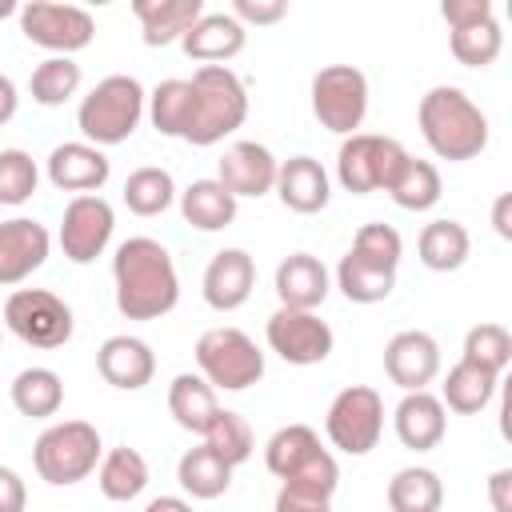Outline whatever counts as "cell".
<instances>
[{
    "label": "cell",
    "instance_id": "cell-1",
    "mask_svg": "<svg viewBox=\"0 0 512 512\" xmlns=\"http://www.w3.org/2000/svg\"><path fill=\"white\" fill-rule=\"evenodd\" d=\"M116 308L128 320H160L180 300V280L168 248L152 236H132L112 256Z\"/></svg>",
    "mask_w": 512,
    "mask_h": 512
},
{
    "label": "cell",
    "instance_id": "cell-2",
    "mask_svg": "<svg viewBox=\"0 0 512 512\" xmlns=\"http://www.w3.org/2000/svg\"><path fill=\"white\" fill-rule=\"evenodd\" d=\"M420 132L440 160H472L488 144V116L472 104L468 92L440 84L420 96Z\"/></svg>",
    "mask_w": 512,
    "mask_h": 512
},
{
    "label": "cell",
    "instance_id": "cell-3",
    "mask_svg": "<svg viewBox=\"0 0 512 512\" xmlns=\"http://www.w3.org/2000/svg\"><path fill=\"white\" fill-rule=\"evenodd\" d=\"M192 108H188V128L180 140L208 148L216 140H224L228 132H236L248 116V92L240 84V76L224 64H200L192 72Z\"/></svg>",
    "mask_w": 512,
    "mask_h": 512
},
{
    "label": "cell",
    "instance_id": "cell-4",
    "mask_svg": "<svg viewBox=\"0 0 512 512\" xmlns=\"http://www.w3.org/2000/svg\"><path fill=\"white\" fill-rule=\"evenodd\" d=\"M144 88L136 76H104L76 108V124L80 132L96 144V148H112V144H124L140 116H144Z\"/></svg>",
    "mask_w": 512,
    "mask_h": 512
},
{
    "label": "cell",
    "instance_id": "cell-5",
    "mask_svg": "<svg viewBox=\"0 0 512 512\" xmlns=\"http://www.w3.org/2000/svg\"><path fill=\"white\" fill-rule=\"evenodd\" d=\"M32 464H36L40 480H48L56 488L80 484L100 464V432L88 420L52 424V428L40 432V440L32 448Z\"/></svg>",
    "mask_w": 512,
    "mask_h": 512
},
{
    "label": "cell",
    "instance_id": "cell-6",
    "mask_svg": "<svg viewBox=\"0 0 512 512\" xmlns=\"http://www.w3.org/2000/svg\"><path fill=\"white\" fill-rule=\"evenodd\" d=\"M196 364L200 376L224 392H244L264 376V352L240 328H208L196 340Z\"/></svg>",
    "mask_w": 512,
    "mask_h": 512
},
{
    "label": "cell",
    "instance_id": "cell-7",
    "mask_svg": "<svg viewBox=\"0 0 512 512\" xmlns=\"http://www.w3.org/2000/svg\"><path fill=\"white\" fill-rule=\"evenodd\" d=\"M404 160H408V152H404L400 140L372 136V132H352L336 152V176L352 196H368V192L388 188Z\"/></svg>",
    "mask_w": 512,
    "mask_h": 512
},
{
    "label": "cell",
    "instance_id": "cell-8",
    "mask_svg": "<svg viewBox=\"0 0 512 512\" xmlns=\"http://www.w3.org/2000/svg\"><path fill=\"white\" fill-rule=\"evenodd\" d=\"M368 112V80L352 64H328L312 76V116L336 136H352Z\"/></svg>",
    "mask_w": 512,
    "mask_h": 512
},
{
    "label": "cell",
    "instance_id": "cell-9",
    "mask_svg": "<svg viewBox=\"0 0 512 512\" xmlns=\"http://www.w3.org/2000/svg\"><path fill=\"white\" fill-rule=\"evenodd\" d=\"M324 432H328L332 448H340L348 456L372 452L380 432H384V400H380V392L368 388V384H352V388L336 392V400L328 404V416H324Z\"/></svg>",
    "mask_w": 512,
    "mask_h": 512
},
{
    "label": "cell",
    "instance_id": "cell-10",
    "mask_svg": "<svg viewBox=\"0 0 512 512\" xmlns=\"http://www.w3.org/2000/svg\"><path fill=\"white\" fill-rule=\"evenodd\" d=\"M4 324L32 348H60L72 340V308L48 288H20L4 304Z\"/></svg>",
    "mask_w": 512,
    "mask_h": 512
},
{
    "label": "cell",
    "instance_id": "cell-11",
    "mask_svg": "<svg viewBox=\"0 0 512 512\" xmlns=\"http://www.w3.org/2000/svg\"><path fill=\"white\" fill-rule=\"evenodd\" d=\"M20 28L32 44L56 52V56H68V52H80L92 44L96 36V20L76 8V4H52V0H32L20 8Z\"/></svg>",
    "mask_w": 512,
    "mask_h": 512
},
{
    "label": "cell",
    "instance_id": "cell-12",
    "mask_svg": "<svg viewBox=\"0 0 512 512\" xmlns=\"http://www.w3.org/2000/svg\"><path fill=\"white\" fill-rule=\"evenodd\" d=\"M112 228H116V216L104 196H76L68 200L60 220V248L72 264H92L108 248Z\"/></svg>",
    "mask_w": 512,
    "mask_h": 512
},
{
    "label": "cell",
    "instance_id": "cell-13",
    "mask_svg": "<svg viewBox=\"0 0 512 512\" xmlns=\"http://www.w3.org/2000/svg\"><path fill=\"white\" fill-rule=\"evenodd\" d=\"M268 348L288 364H320L332 352V328L316 312L276 308L268 316Z\"/></svg>",
    "mask_w": 512,
    "mask_h": 512
},
{
    "label": "cell",
    "instance_id": "cell-14",
    "mask_svg": "<svg viewBox=\"0 0 512 512\" xmlns=\"http://www.w3.org/2000/svg\"><path fill=\"white\" fill-rule=\"evenodd\" d=\"M384 372L404 392H424L440 372V344L420 328L396 332L384 348Z\"/></svg>",
    "mask_w": 512,
    "mask_h": 512
},
{
    "label": "cell",
    "instance_id": "cell-15",
    "mask_svg": "<svg viewBox=\"0 0 512 512\" xmlns=\"http://www.w3.org/2000/svg\"><path fill=\"white\" fill-rule=\"evenodd\" d=\"M276 156L264 148V144H256V140H236L224 156H220V172H216V180H220V188L228 192V196H264V192H272L276 188Z\"/></svg>",
    "mask_w": 512,
    "mask_h": 512
},
{
    "label": "cell",
    "instance_id": "cell-16",
    "mask_svg": "<svg viewBox=\"0 0 512 512\" xmlns=\"http://www.w3.org/2000/svg\"><path fill=\"white\" fill-rule=\"evenodd\" d=\"M48 228L28 220V216H12L0 224V284H20L28 280L44 260H48Z\"/></svg>",
    "mask_w": 512,
    "mask_h": 512
},
{
    "label": "cell",
    "instance_id": "cell-17",
    "mask_svg": "<svg viewBox=\"0 0 512 512\" xmlns=\"http://www.w3.org/2000/svg\"><path fill=\"white\" fill-rule=\"evenodd\" d=\"M252 284H256V264L244 248H224L204 268V300L216 312L240 308L252 296Z\"/></svg>",
    "mask_w": 512,
    "mask_h": 512
},
{
    "label": "cell",
    "instance_id": "cell-18",
    "mask_svg": "<svg viewBox=\"0 0 512 512\" xmlns=\"http://www.w3.org/2000/svg\"><path fill=\"white\" fill-rule=\"evenodd\" d=\"M108 172H112V164H108V156L96 144L68 140V144H56L52 156H48V180L60 192L92 196V188H100L108 180Z\"/></svg>",
    "mask_w": 512,
    "mask_h": 512
},
{
    "label": "cell",
    "instance_id": "cell-19",
    "mask_svg": "<svg viewBox=\"0 0 512 512\" xmlns=\"http://www.w3.org/2000/svg\"><path fill=\"white\" fill-rule=\"evenodd\" d=\"M96 372L124 392H136L152 380L156 372V356L140 336H108L96 352Z\"/></svg>",
    "mask_w": 512,
    "mask_h": 512
},
{
    "label": "cell",
    "instance_id": "cell-20",
    "mask_svg": "<svg viewBox=\"0 0 512 512\" xmlns=\"http://www.w3.org/2000/svg\"><path fill=\"white\" fill-rule=\"evenodd\" d=\"M276 296H280V308L316 312L328 296V268L308 252H292L276 268Z\"/></svg>",
    "mask_w": 512,
    "mask_h": 512
},
{
    "label": "cell",
    "instance_id": "cell-21",
    "mask_svg": "<svg viewBox=\"0 0 512 512\" xmlns=\"http://www.w3.org/2000/svg\"><path fill=\"white\" fill-rule=\"evenodd\" d=\"M244 24L232 12H204L180 40V48L200 64H224L244 48Z\"/></svg>",
    "mask_w": 512,
    "mask_h": 512
},
{
    "label": "cell",
    "instance_id": "cell-22",
    "mask_svg": "<svg viewBox=\"0 0 512 512\" xmlns=\"http://www.w3.org/2000/svg\"><path fill=\"white\" fill-rule=\"evenodd\" d=\"M276 196L284 208L312 216L328 204V172L312 156H292L276 168Z\"/></svg>",
    "mask_w": 512,
    "mask_h": 512
},
{
    "label": "cell",
    "instance_id": "cell-23",
    "mask_svg": "<svg viewBox=\"0 0 512 512\" xmlns=\"http://www.w3.org/2000/svg\"><path fill=\"white\" fill-rule=\"evenodd\" d=\"M396 436L404 448L412 452H428L444 440V404L440 396H432L428 388L424 392H404V400L396 404Z\"/></svg>",
    "mask_w": 512,
    "mask_h": 512
},
{
    "label": "cell",
    "instance_id": "cell-24",
    "mask_svg": "<svg viewBox=\"0 0 512 512\" xmlns=\"http://www.w3.org/2000/svg\"><path fill=\"white\" fill-rule=\"evenodd\" d=\"M144 44L148 48H164L172 40H184V32L204 16L200 0H136L132 4Z\"/></svg>",
    "mask_w": 512,
    "mask_h": 512
},
{
    "label": "cell",
    "instance_id": "cell-25",
    "mask_svg": "<svg viewBox=\"0 0 512 512\" xmlns=\"http://www.w3.org/2000/svg\"><path fill=\"white\" fill-rule=\"evenodd\" d=\"M168 412H172V420H176L184 432L204 436L208 424L216 420L220 404H216V392H212V384H208L204 376L180 372V376L172 380V388H168Z\"/></svg>",
    "mask_w": 512,
    "mask_h": 512
},
{
    "label": "cell",
    "instance_id": "cell-26",
    "mask_svg": "<svg viewBox=\"0 0 512 512\" xmlns=\"http://www.w3.org/2000/svg\"><path fill=\"white\" fill-rule=\"evenodd\" d=\"M180 212L200 232H220L236 220V196L220 188V180H192L180 192Z\"/></svg>",
    "mask_w": 512,
    "mask_h": 512
},
{
    "label": "cell",
    "instance_id": "cell-27",
    "mask_svg": "<svg viewBox=\"0 0 512 512\" xmlns=\"http://www.w3.org/2000/svg\"><path fill=\"white\" fill-rule=\"evenodd\" d=\"M320 452H324V448H320V436H316L308 424H288V428L272 432V440L264 444V464H268L272 476L288 480V476H296L304 464H312Z\"/></svg>",
    "mask_w": 512,
    "mask_h": 512
},
{
    "label": "cell",
    "instance_id": "cell-28",
    "mask_svg": "<svg viewBox=\"0 0 512 512\" xmlns=\"http://www.w3.org/2000/svg\"><path fill=\"white\" fill-rule=\"evenodd\" d=\"M176 480H180V488H184L188 496H196V500H216V496L228 492L232 468H228L208 444H200V448H188V452L180 456Z\"/></svg>",
    "mask_w": 512,
    "mask_h": 512
},
{
    "label": "cell",
    "instance_id": "cell-29",
    "mask_svg": "<svg viewBox=\"0 0 512 512\" xmlns=\"http://www.w3.org/2000/svg\"><path fill=\"white\" fill-rule=\"evenodd\" d=\"M468 248H472V240H468L464 224H456V220H432V224H424V232L416 240L420 264L432 272H456L468 260Z\"/></svg>",
    "mask_w": 512,
    "mask_h": 512
},
{
    "label": "cell",
    "instance_id": "cell-30",
    "mask_svg": "<svg viewBox=\"0 0 512 512\" xmlns=\"http://www.w3.org/2000/svg\"><path fill=\"white\" fill-rule=\"evenodd\" d=\"M336 284L352 304H380L396 288V268H384V264H372V260L348 252L336 268Z\"/></svg>",
    "mask_w": 512,
    "mask_h": 512
},
{
    "label": "cell",
    "instance_id": "cell-31",
    "mask_svg": "<svg viewBox=\"0 0 512 512\" xmlns=\"http://www.w3.org/2000/svg\"><path fill=\"white\" fill-rule=\"evenodd\" d=\"M496 380H500L496 372L460 360V364L448 372V380H444V396H440V404H448V408L460 412V416H472V412L488 408V400L496 396Z\"/></svg>",
    "mask_w": 512,
    "mask_h": 512
},
{
    "label": "cell",
    "instance_id": "cell-32",
    "mask_svg": "<svg viewBox=\"0 0 512 512\" xmlns=\"http://www.w3.org/2000/svg\"><path fill=\"white\" fill-rule=\"evenodd\" d=\"M12 404L20 416H32V420L56 416L64 404V384L52 368H24L12 380Z\"/></svg>",
    "mask_w": 512,
    "mask_h": 512
},
{
    "label": "cell",
    "instance_id": "cell-33",
    "mask_svg": "<svg viewBox=\"0 0 512 512\" xmlns=\"http://www.w3.org/2000/svg\"><path fill=\"white\" fill-rule=\"evenodd\" d=\"M444 484L432 468H400L388 480V508L392 512H440Z\"/></svg>",
    "mask_w": 512,
    "mask_h": 512
},
{
    "label": "cell",
    "instance_id": "cell-34",
    "mask_svg": "<svg viewBox=\"0 0 512 512\" xmlns=\"http://www.w3.org/2000/svg\"><path fill=\"white\" fill-rule=\"evenodd\" d=\"M148 488V460L136 452V448H112L104 460H100V492L108 500H136L140 492Z\"/></svg>",
    "mask_w": 512,
    "mask_h": 512
},
{
    "label": "cell",
    "instance_id": "cell-35",
    "mask_svg": "<svg viewBox=\"0 0 512 512\" xmlns=\"http://www.w3.org/2000/svg\"><path fill=\"white\" fill-rule=\"evenodd\" d=\"M384 192H388L400 208H408V212H424V208H432V204L440 200V172H436L428 160L408 156Z\"/></svg>",
    "mask_w": 512,
    "mask_h": 512
},
{
    "label": "cell",
    "instance_id": "cell-36",
    "mask_svg": "<svg viewBox=\"0 0 512 512\" xmlns=\"http://www.w3.org/2000/svg\"><path fill=\"white\" fill-rule=\"evenodd\" d=\"M28 88H32V100H36V104L60 108V104L72 100L76 88H80V64H76L72 56H48L44 64H36Z\"/></svg>",
    "mask_w": 512,
    "mask_h": 512
},
{
    "label": "cell",
    "instance_id": "cell-37",
    "mask_svg": "<svg viewBox=\"0 0 512 512\" xmlns=\"http://www.w3.org/2000/svg\"><path fill=\"white\" fill-rule=\"evenodd\" d=\"M176 200V184L164 168H136L128 180H124V204L128 212L136 216H160L168 204Z\"/></svg>",
    "mask_w": 512,
    "mask_h": 512
},
{
    "label": "cell",
    "instance_id": "cell-38",
    "mask_svg": "<svg viewBox=\"0 0 512 512\" xmlns=\"http://www.w3.org/2000/svg\"><path fill=\"white\" fill-rule=\"evenodd\" d=\"M204 444H208V448H212L228 468L244 464V460L252 456V448H256L248 420H244L240 412H228V408H220V412H216V420H212V424H208V432H204Z\"/></svg>",
    "mask_w": 512,
    "mask_h": 512
},
{
    "label": "cell",
    "instance_id": "cell-39",
    "mask_svg": "<svg viewBox=\"0 0 512 512\" xmlns=\"http://www.w3.org/2000/svg\"><path fill=\"white\" fill-rule=\"evenodd\" d=\"M188 108H192V84L188 80H164L148 96V116H152L160 136H184Z\"/></svg>",
    "mask_w": 512,
    "mask_h": 512
},
{
    "label": "cell",
    "instance_id": "cell-40",
    "mask_svg": "<svg viewBox=\"0 0 512 512\" xmlns=\"http://www.w3.org/2000/svg\"><path fill=\"white\" fill-rule=\"evenodd\" d=\"M500 44H504V36L492 16L480 24H468V28H452V56L464 68H488L500 56Z\"/></svg>",
    "mask_w": 512,
    "mask_h": 512
},
{
    "label": "cell",
    "instance_id": "cell-41",
    "mask_svg": "<svg viewBox=\"0 0 512 512\" xmlns=\"http://www.w3.org/2000/svg\"><path fill=\"white\" fill-rule=\"evenodd\" d=\"M460 360L480 364V368H488V372L500 376L508 368V360H512V336H508V328H500V324H476V328H468L464 356Z\"/></svg>",
    "mask_w": 512,
    "mask_h": 512
},
{
    "label": "cell",
    "instance_id": "cell-42",
    "mask_svg": "<svg viewBox=\"0 0 512 512\" xmlns=\"http://www.w3.org/2000/svg\"><path fill=\"white\" fill-rule=\"evenodd\" d=\"M36 160L24 148H4L0 152V204H24L36 192Z\"/></svg>",
    "mask_w": 512,
    "mask_h": 512
},
{
    "label": "cell",
    "instance_id": "cell-43",
    "mask_svg": "<svg viewBox=\"0 0 512 512\" xmlns=\"http://www.w3.org/2000/svg\"><path fill=\"white\" fill-rule=\"evenodd\" d=\"M348 252H356V256H364V260H372V264L396 268V264H400V252H404V240H400V232L388 228V224H364V228L356 232V240H352Z\"/></svg>",
    "mask_w": 512,
    "mask_h": 512
},
{
    "label": "cell",
    "instance_id": "cell-44",
    "mask_svg": "<svg viewBox=\"0 0 512 512\" xmlns=\"http://www.w3.org/2000/svg\"><path fill=\"white\" fill-rule=\"evenodd\" d=\"M440 16L448 20V28H468V24H480L492 16V4L488 0H444L440 4Z\"/></svg>",
    "mask_w": 512,
    "mask_h": 512
},
{
    "label": "cell",
    "instance_id": "cell-45",
    "mask_svg": "<svg viewBox=\"0 0 512 512\" xmlns=\"http://www.w3.org/2000/svg\"><path fill=\"white\" fill-rule=\"evenodd\" d=\"M284 12H288L284 0H236L232 4V16L240 24H276Z\"/></svg>",
    "mask_w": 512,
    "mask_h": 512
},
{
    "label": "cell",
    "instance_id": "cell-46",
    "mask_svg": "<svg viewBox=\"0 0 512 512\" xmlns=\"http://www.w3.org/2000/svg\"><path fill=\"white\" fill-rule=\"evenodd\" d=\"M28 504V492H24V480L0 464V512H24Z\"/></svg>",
    "mask_w": 512,
    "mask_h": 512
},
{
    "label": "cell",
    "instance_id": "cell-47",
    "mask_svg": "<svg viewBox=\"0 0 512 512\" xmlns=\"http://www.w3.org/2000/svg\"><path fill=\"white\" fill-rule=\"evenodd\" d=\"M272 512H332V500H316V496H304V492L280 488V496H276V508H272Z\"/></svg>",
    "mask_w": 512,
    "mask_h": 512
},
{
    "label": "cell",
    "instance_id": "cell-48",
    "mask_svg": "<svg viewBox=\"0 0 512 512\" xmlns=\"http://www.w3.org/2000/svg\"><path fill=\"white\" fill-rule=\"evenodd\" d=\"M508 484H512V472H508V468L492 472V480H488V496H492V508H496V512H512V504H508Z\"/></svg>",
    "mask_w": 512,
    "mask_h": 512
},
{
    "label": "cell",
    "instance_id": "cell-49",
    "mask_svg": "<svg viewBox=\"0 0 512 512\" xmlns=\"http://www.w3.org/2000/svg\"><path fill=\"white\" fill-rule=\"evenodd\" d=\"M16 104H20V96H16V84L0 72V124H8L12 116H16Z\"/></svg>",
    "mask_w": 512,
    "mask_h": 512
},
{
    "label": "cell",
    "instance_id": "cell-50",
    "mask_svg": "<svg viewBox=\"0 0 512 512\" xmlns=\"http://www.w3.org/2000/svg\"><path fill=\"white\" fill-rule=\"evenodd\" d=\"M144 512H192V504L180 496H156V500H148Z\"/></svg>",
    "mask_w": 512,
    "mask_h": 512
},
{
    "label": "cell",
    "instance_id": "cell-51",
    "mask_svg": "<svg viewBox=\"0 0 512 512\" xmlns=\"http://www.w3.org/2000/svg\"><path fill=\"white\" fill-rule=\"evenodd\" d=\"M508 204H512V196H500V200H496V232H500V236H512V224H508Z\"/></svg>",
    "mask_w": 512,
    "mask_h": 512
}]
</instances>
